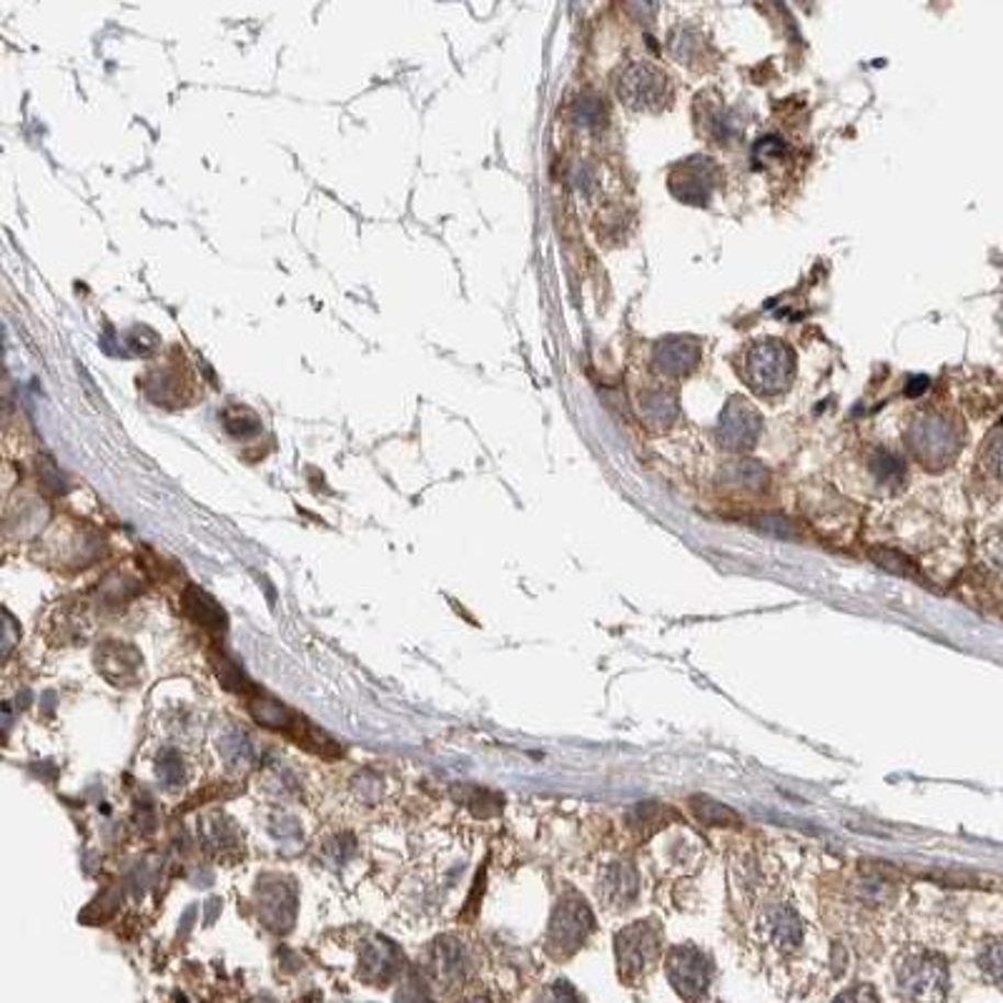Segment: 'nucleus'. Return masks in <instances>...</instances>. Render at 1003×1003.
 I'll return each mask as SVG.
<instances>
[{
	"label": "nucleus",
	"mask_w": 1003,
	"mask_h": 1003,
	"mask_svg": "<svg viewBox=\"0 0 1003 1003\" xmlns=\"http://www.w3.org/2000/svg\"><path fill=\"white\" fill-rule=\"evenodd\" d=\"M615 956L624 987H640L663 956V928L655 921H635L615 938Z\"/></svg>",
	"instance_id": "1"
},
{
	"label": "nucleus",
	"mask_w": 1003,
	"mask_h": 1003,
	"mask_svg": "<svg viewBox=\"0 0 1003 1003\" xmlns=\"http://www.w3.org/2000/svg\"><path fill=\"white\" fill-rule=\"evenodd\" d=\"M895 987L901 996L913 1001H936L946 996V961L928 951H911L895 961Z\"/></svg>",
	"instance_id": "2"
},
{
	"label": "nucleus",
	"mask_w": 1003,
	"mask_h": 1003,
	"mask_svg": "<svg viewBox=\"0 0 1003 1003\" xmlns=\"http://www.w3.org/2000/svg\"><path fill=\"white\" fill-rule=\"evenodd\" d=\"M905 444L919 462L934 470L946 467L961 447L956 427L938 415H921L913 419L909 432H905Z\"/></svg>",
	"instance_id": "3"
},
{
	"label": "nucleus",
	"mask_w": 1003,
	"mask_h": 1003,
	"mask_svg": "<svg viewBox=\"0 0 1003 1003\" xmlns=\"http://www.w3.org/2000/svg\"><path fill=\"white\" fill-rule=\"evenodd\" d=\"M793 354L780 341H763V345L753 347L745 359V382L763 397L786 392L790 380H793Z\"/></svg>",
	"instance_id": "4"
},
{
	"label": "nucleus",
	"mask_w": 1003,
	"mask_h": 1003,
	"mask_svg": "<svg viewBox=\"0 0 1003 1003\" xmlns=\"http://www.w3.org/2000/svg\"><path fill=\"white\" fill-rule=\"evenodd\" d=\"M665 973L683 999H702L712 981V961L702 948L692 944L675 946L667 951Z\"/></svg>",
	"instance_id": "5"
},
{
	"label": "nucleus",
	"mask_w": 1003,
	"mask_h": 1003,
	"mask_svg": "<svg viewBox=\"0 0 1003 1003\" xmlns=\"http://www.w3.org/2000/svg\"><path fill=\"white\" fill-rule=\"evenodd\" d=\"M618 93L628 109L660 111L670 101V81L653 64H632L622 70Z\"/></svg>",
	"instance_id": "6"
},
{
	"label": "nucleus",
	"mask_w": 1003,
	"mask_h": 1003,
	"mask_svg": "<svg viewBox=\"0 0 1003 1003\" xmlns=\"http://www.w3.org/2000/svg\"><path fill=\"white\" fill-rule=\"evenodd\" d=\"M760 429L763 419L758 409L743 397H733L723 409V417H720L718 439L730 452H745L758 442Z\"/></svg>",
	"instance_id": "7"
},
{
	"label": "nucleus",
	"mask_w": 1003,
	"mask_h": 1003,
	"mask_svg": "<svg viewBox=\"0 0 1003 1003\" xmlns=\"http://www.w3.org/2000/svg\"><path fill=\"white\" fill-rule=\"evenodd\" d=\"M763 940L780 954H793L805 938V923L788 903H773L760 919Z\"/></svg>",
	"instance_id": "8"
},
{
	"label": "nucleus",
	"mask_w": 1003,
	"mask_h": 1003,
	"mask_svg": "<svg viewBox=\"0 0 1003 1003\" xmlns=\"http://www.w3.org/2000/svg\"><path fill=\"white\" fill-rule=\"evenodd\" d=\"M593 931V913L583 901H565L554 911L550 940L552 946L562 948V954L577 951Z\"/></svg>",
	"instance_id": "9"
},
{
	"label": "nucleus",
	"mask_w": 1003,
	"mask_h": 1003,
	"mask_svg": "<svg viewBox=\"0 0 1003 1003\" xmlns=\"http://www.w3.org/2000/svg\"><path fill=\"white\" fill-rule=\"evenodd\" d=\"M638 891H640L638 870L630 864H624V860H618V864H612L602 874L600 899L607 909H612V911L630 909V905L638 899Z\"/></svg>",
	"instance_id": "10"
},
{
	"label": "nucleus",
	"mask_w": 1003,
	"mask_h": 1003,
	"mask_svg": "<svg viewBox=\"0 0 1003 1003\" xmlns=\"http://www.w3.org/2000/svg\"><path fill=\"white\" fill-rule=\"evenodd\" d=\"M700 357V345L692 337L663 339L655 349V364L665 376L688 374Z\"/></svg>",
	"instance_id": "11"
},
{
	"label": "nucleus",
	"mask_w": 1003,
	"mask_h": 1003,
	"mask_svg": "<svg viewBox=\"0 0 1003 1003\" xmlns=\"http://www.w3.org/2000/svg\"><path fill=\"white\" fill-rule=\"evenodd\" d=\"M677 412H680V407H677L675 394L670 392H650L640 404L642 421L650 429H667L677 419Z\"/></svg>",
	"instance_id": "12"
},
{
	"label": "nucleus",
	"mask_w": 1003,
	"mask_h": 1003,
	"mask_svg": "<svg viewBox=\"0 0 1003 1003\" xmlns=\"http://www.w3.org/2000/svg\"><path fill=\"white\" fill-rule=\"evenodd\" d=\"M695 158L690 164H685V173H677L675 176V183H673V189L680 193L683 199H688L690 204H702V199L708 196V191H710V169H712V164L710 161H702V169H695Z\"/></svg>",
	"instance_id": "13"
},
{
	"label": "nucleus",
	"mask_w": 1003,
	"mask_h": 1003,
	"mask_svg": "<svg viewBox=\"0 0 1003 1003\" xmlns=\"http://www.w3.org/2000/svg\"><path fill=\"white\" fill-rule=\"evenodd\" d=\"M690 811H692L695 818H698L700 823H706V825L741 823V818H737L735 811H730L728 805L718 803V800H712L708 796H692L690 798Z\"/></svg>",
	"instance_id": "14"
},
{
	"label": "nucleus",
	"mask_w": 1003,
	"mask_h": 1003,
	"mask_svg": "<svg viewBox=\"0 0 1003 1003\" xmlns=\"http://www.w3.org/2000/svg\"><path fill=\"white\" fill-rule=\"evenodd\" d=\"M728 480L745 489H760L765 485V480H768V472H765L758 462L741 460V462L730 464Z\"/></svg>",
	"instance_id": "15"
},
{
	"label": "nucleus",
	"mask_w": 1003,
	"mask_h": 1003,
	"mask_svg": "<svg viewBox=\"0 0 1003 1003\" xmlns=\"http://www.w3.org/2000/svg\"><path fill=\"white\" fill-rule=\"evenodd\" d=\"M870 470H874L876 480L883 482V485H899L903 480V462L895 460L891 452H876L874 460H870Z\"/></svg>",
	"instance_id": "16"
},
{
	"label": "nucleus",
	"mask_w": 1003,
	"mask_h": 1003,
	"mask_svg": "<svg viewBox=\"0 0 1003 1003\" xmlns=\"http://www.w3.org/2000/svg\"><path fill=\"white\" fill-rule=\"evenodd\" d=\"M979 966L991 981L1003 983V940H991V944L983 946Z\"/></svg>",
	"instance_id": "17"
},
{
	"label": "nucleus",
	"mask_w": 1003,
	"mask_h": 1003,
	"mask_svg": "<svg viewBox=\"0 0 1003 1003\" xmlns=\"http://www.w3.org/2000/svg\"><path fill=\"white\" fill-rule=\"evenodd\" d=\"M870 557H874L881 567L891 570V572H899V575L921 577L919 570L911 565V560L903 557V554H899V552H893V550H874V552H870Z\"/></svg>",
	"instance_id": "18"
},
{
	"label": "nucleus",
	"mask_w": 1003,
	"mask_h": 1003,
	"mask_svg": "<svg viewBox=\"0 0 1003 1003\" xmlns=\"http://www.w3.org/2000/svg\"><path fill=\"white\" fill-rule=\"evenodd\" d=\"M698 38L690 31H675L670 38V50L673 56L680 60V64H690V60L698 56Z\"/></svg>",
	"instance_id": "19"
},
{
	"label": "nucleus",
	"mask_w": 1003,
	"mask_h": 1003,
	"mask_svg": "<svg viewBox=\"0 0 1003 1003\" xmlns=\"http://www.w3.org/2000/svg\"><path fill=\"white\" fill-rule=\"evenodd\" d=\"M624 8H628V13L635 18V21L650 23L657 15L660 0H624Z\"/></svg>",
	"instance_id": "20"
},
{
	"label": "nucleus",
	"mask_w": 1003,
	"mask_h": 1003,
	"mask_svg": "<svg viewBox=\"0 0 1003 1003\" xmlns=\"http://www.w3.org/2000/svg\"><path fill=\"white\" fill-rule=\"evenodd\" d=\"M987 464H989V470L1003 482V435H996L989 442V447H987Z\"/></svg>",
	"instance_id": "21"
}]
</instances>
